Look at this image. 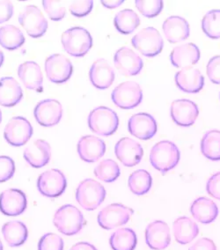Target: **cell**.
<instances>
[{
    "mask_svg": "<svg viewBox=\"0 0 220 250\" xmlns=\"http://www.w3.org/2000/svg\"><path fill=\"white\" fill-rule=\"evenodd\" d=\"M134 213L131 208L121 204H112L106 206L98 214V224L106 230L121 227L129 222Z\"/></svg>",
    "mask_w": 220,
    "mask_h": 250,
    "instance_id": "obj_9",
    "label": "cell"
},
{
    "mask_svg": "<svg viewBox=\"0 0 220 250\" xmlns=\"http://www.w3.org/2000/svg\"><path fill=\"white\" fill-rule=\"evenodd\" d=\"M109 243L113 250H134L138 238L132 229L120 228L111 234Z\"/></svg>",
    "mask_w": 220,
    "mask_h": 250,
    "instance_id": "obj_31",
    "label": "cell"
},
{
    "mask_svg": "<svg viewBox=\"0 0 220 250\" xmlns=\"http://www.w3.org/2000/svg\"><path fill=\"white\" fill-rule=\"evenodd\" d=\"M45 72L51 82L63 84L72 77L73 66L67 58L61 54H54L46 59Z\"/></svg>",
    "mask_w": 220,
    "mask_h": 250,
    "instance_id": "obj_11",
    "label": "cell"
},
{
    "mask_svg": "<svg viewBox=\"0 0 220 250\" xmlns=\"http://www.w3.org/2000/svg\"><path fill=\"white\" fill-rule=\"evenodd\" d=\"M2 233L5 241L12 248L21 246L26 242L28 235L26 225L19 220H12L2 228Z\"/></svg>",
    "mask_w": 220,
    "mask_h": 250,
    "instance_id": "obj_30",
    "label": "cell"
},
{
    "mask_svg": "<svg viewBox=\"0 0 220 250\" xmlns=\"http://www.w3.org/2000/svg\"><path fill=\"white\" fill-rule=\"evenodd\" d=\"M1 122H2V112L0 110V124H1Z\"/></svg>",
    "mask_w": 220,
    "mask_h": 250,
    "instance_id": "obj_51",
    "label": "cell"
},
{
    "mask_svg": "<svg viewBox=\"0 0 220 250\" xmlns=\"http://www.w3.org/2000/svg\"><path fill=\"white\" fill-rule=\"evenodd\" d=\"M62 44L69 55L81 58L90 50L93 46V38L90 33L84 27H72L63 32Z\"/></svg>",
    "mask_w": 220,
    "mask_h": 250,
    "instance_id": "obj_3",
    "label": "cell"
},
{
    "mask_svg": "<svg viewBox=\"0 0 220 250\" xmlns=\"http://www.w3.org/2000/svg\"><path fill=\"white\" fill-rule=\"evenodd\" d=\"M5 139L13 146H21L31 139L33 127L22 116H15L8 122L5 128Z\"/></svg>",
    "mask_w": 220,
    "mask_h": 250,
    "instance_id": "obj_12",
    "label": "cell"
},
{
    "mask_svg": "<svg viewBox=\"0 0 220 250\" xmlns=\"http://www.w3.org/2000/svg\"><path fill=\"white\" fill-rule=\"evenodd\" d=\"M114 24L119 33L123 35H130L140 26V17L131 9L121 10L116 14Z\"/></svg>",
    "mask_w": 220,
    "mask_h": 250,
    "instance_id": "obj_32",
    "label": "cell"
},
{
    "mask_svg": "<svg viewBox=\"0 0 220 250\" xmlns=\"http://www.w3.org/2000/svg\"><path fill=\"white\" fill-rule=\"evenodd\" d=\"M119 118L116 112L107 107H98L88 116V125L92 131L100 136H111L117 131Z\"/></svg>",
    "mask_w": 220,
    "mask_h": 250,
    "instance_id": "obj_5",
    "label": "cell"
},
{
    "mask_svg": "<svg viewBox=\"0 0 220 250\" xmlns=\"http://www.w3.org/2000/svg\"><path fill=\"white\" fill-rule=\"evenodd\" d=\"M207 193L218 200H220V172L216 173L208 180Z\"/></svg>",
    "mask_w": 220,
    "mask_h": 250,
    "instance_id": "obj_44",
    "label": "cell"
},
{
    "mask_svg": "<svg viewBox=\"0 0 220 250\" xmlns=\"http://www.w3.org/2000/svg\"><path fill=\"white\" fill-rule=\"evenodd\" d=\"M42 5L51 21H59L66 15V8L62 1L44 0L42 1Z\"/></svg>",
    "mask_w": 220,
    "mask_h": 250,
    "instance_id": "obj_39",
    "label": "cell"
},
{
    "mask_svg": "<svg viewBox=\"0 0 220 250\" xmlns=\"http://www.w3.org/2000/svg\"><path fill=\"white\" fill-rule=\"evenodd\" d=\"M207 75L214 84H220V56L210 59L207 65Z\"/></svg>",
    "mask_w": 220,
    "mask_h": 250,
    "instance_id": "obj_43",
    "label": "cell"
},
{
    "mask_svg": "<svg viewBox=\"0 0 220 250\" xmlns=\"http://www.w3.org/2000/svg\"><path fill=\"white\" fill-rule=\"evenodd\" d=\"M136 7L147 18H154L161 13L163 1L161 0H136Z\"/></svg>",
    "mask_w": 220,
    "mask_h": 250,
    "instance_id": "obj_38",
    "label": "cell"
},
{
    "mask_svg": "<svg viewBox=\"0 0 220 250\" xmlns=\"http://www.w3.org/2000/svg\"><path fill=\"white\" fill-rule=\"evenodd\" d=\"M171 117L177 125L189 127L195 124L199 115V108L196 103L189 100H176L170 108Z\"/></svg>",
    "mask_w": 220,
    "mask_h": 250,
    "instance_id": "obj_17",
    "label": "cell"
},
{
    "mask_svg": "<svg viewBox=\"0 0 220 250\" xmlns=\"http://www.w3.org/2000/svg\"><path fill=\"white\" fill-rule=\"evenodd\" d=\"M190 212L196 220L202 224H210L217 219L219 208L210 198L199 197L191 205Z\"/></svg>",
    "mask_w": 220,
    "mask_h": 250,
    "instance_id": "obj_28",
    "label": "cell"
},
{
    "mask_svg": "<svg viewBox=\"0 0 220 250\" xmlns=\"http://www.w3.org/2000/svg\"><path fill=\"white\" fill-rule=\"evenodd\" d=\"M113 103L122 109L138 107L143 100V91L134 81H126L117 85L111 94Z\"/></svg>",
    "mask_w": 220,
    "mask_h": 250,
    "instance_id": "obj_7",
    "label": "cell"
},
{
    "mask_svg": "<svg viewBox=\"0 0 220 250\" xmlns=\"http://www.w3.org/2000/svg\"><path fill=\"white\" fill-rule=\"evenodd\" d=\"M130 191L138 195L143 196L149 192L153 185V179L150 173L145 170H137L130 174L128 181Z\"/></svg>",
    "mask_w": 220,
    "mask_h": 250,
    "instance_id": "obj_35",
    "label": "cell"
},
{
    "mask_svg": "<svg viewBox=\"0 0 220 250\" xmlns=\"http://www.w3.org/2000/svg\"><path fill=\"white\" fill-rule=\"evenodd\" d=\"M137 50L147 58L156 57L163 49L164 42L160 32L154 27H145L131 39Z\"/></svg>",
    "mask_w": 220,
    "mask_h": 250,
    "instance_id": "obj_6",
    "label": "cell"
},
{
    "mask_svg": "<svg viewBox=\"0 0 220 250\" xmlns=\"http://www.w3.org/2000/svg\"><path fill=\"white\" fill-rule=\"evenodd\" d=\"M114 63L117 70L124 76H136L142 71L144 62L138 54L127 47L118 49L115 57Z\"/></svg>",
    "mask_w": 220,
    "mask_h": 250,
    "instance_id": "obj_13",
    "label": "cell"
},
{
    "mask_svg": "<svg viewBox=\"0 0 220 250\" xmlns=\"http://www.w3.org/2000/svg\"><path fill=\"white\" fill-rule=\"evenodd\" d=\"M105 197V188L93 179H85L77 188V202L85 210L97 209L103 203Z\"/></svg>",
    "mask_w": 220,
    "mask_h": 250,
    "instance_id": "obj_4",
    "label": "cell"
},
{
    "mask_svg": "<svg viewBox=\"0 0 220 250\" xmlns=\"http://www.w3.org/2000/svg\"><path fill=\"white\" fill-rule=\"evenodd\" d=\"M180 151L171 141H160L151 150L150 162L155 169L165 174L175 168L180 161Z\"/></svg>",
    "mask_w": 220,
    "mask_h": 250,
    "instance_id": "obj_1",
    "label": "cell"
},
{
    "mask_svg": "<svg viewBox=\"0 0 220 250\" xmlns=\"http://www.w3.org/2000/svg\"><path fill=\"white\" fill-rule=\"evenodd\" d=\"M106 152V145L102 139L95 136H84L78 143V153L82 161L94 163L99 161Z\"/></svg>",
    "mask_w": 220,
    "mask_h": 250,
    "instance_id": "obj_20",
    "label": "cell"
},
{
    "mask_svg": "<svg viewBox=\"0 0 220 250\" xmlns=\"http://www.w3.org/2000/svg\"><path fill=\"white\" fill-rule=\"evenodd\" d=\"M65 175L59 169H50L40 174L37 180L39 192L47 197H58L66 189Z\"/></svg>",
    "mask_w": 220,
    "mask_h": 250,
    "instance_id": "obj_10",
    "label": "cell"
},
{
    "mask_svg": "<svg viewBox=\"0 0 220 250\" xmlns=\"http://www.w3.org/2000/svg\"><path fill=\"white\" fill-rule=\"evenodd\" d=\"M94 7V1L84 0V1H73L69 6V9L72 15L78 18L85 17L90 14Z\"/></svg>",
    "mask_w": 220,
    "mask_h": 250,
    "instance_id": "obj_41",
    "label": "cell"
},
{
    "mask_svg": "<svg viewBox=\"0 0 220 250\" xmlns=\"http://www.w3.org/2000/svg\"><path fill=\"white\" fill-rule=\"evenodd\" d=\"M15 173L14 161L8 156H0V183H5Z\"/></svg>",
    "mask_w": 220,
    "mask_h": 250,
    "instance_id": "obj_42",
    "label": "cell"
},
{
    "mask_svg": "<svg viewBox=\"0 0 220 250\" xmlns=\"http://www.w3.org/2000/svg\"><path fill=\"white\" fill-rule=\"evenodd\" d=\"M175 83L185 93L197 94L203 87L204 78L198 69L189 66L176 73Z\"/></svg>",
    "mask_w": 220,
    "mask_h": 250,
    "instance_id": "obj_21",
    "label": "cell"
},
{
    "mask_svg": "<svg viewBox=\"0 0 220 250\" xmlns=\"http://www.w3.org/2000/svg\"><path fill=\"white\" fill-rule=\"evenodd\" d=\"M162 29L171 43L180 42L189 38L190 28L188 21L179 16H171L163 23Z\"/></svg>",
    "mask_w": 220,
    "mask_h": 250,
    "instance_id": "obj_25",
    "label": "cell"
},
{
    "mask_svg": "<svg viewBox=\"0 0 220 250\" xmlns=\"http://www.w3.org/2000/svg\"><path fill=\"white\" fill-rule=\"evenodd\" d=\"M89 78L91 83L98 89H107L112 85L116 74L108 61L105 59L96 60L90 68Z\"/></svg>",
    "mask_w": 220,
    "mask_h": 250,
    "instance_id": "obj_22",
    "label": "cell"
},
{
    "mask_svg": "<svg viewBox=\"0 0 220 250\" xmlns=\"http://www.w3.org/2000/svg\"><path fill=\"white\" fill-rule=\"evenodd\" d=\"M63 241L61 237L53 232L46 233L38 243V250H63Z\"/></svg>",
    "mask_w": 220,
    "mask_h": 250,
    "instance_id": "obj_40",
    "label": "cell"
},
{
    "mask_svg": "<svg viewBox=\"0 0 220 250\" xmlns=\"http://www.w3.org/2000/svg\"></svg>",
    "mask_w": 220,
    "mask_h": 250,
    "instance_id": "obj_52",
    "label": "cell"
},
{
    "mask_svg": "<svg viewBox=\"0 0 220 250\" xmlns=\"http://www.w3.org/2000/svg\"><path fill=\"white\" fill-rule=\"evenodd\" d=\"M70 250H97L95 246L92 245L88 242H79L72 246Z\"/></svg>",
    "mask_w": 220,
    "mask_h": 250,
    "instance_id": "obj_47",
    "label": "cell"
},
{
    "mask_svg": "<svg viewBox=\"0 0 220 250\" xmlns=\"http://www.w3.org/2000/svg\"><path fill=\"white\" fill-rule=\"evenodd\" d=\"M19 22L33 38L44 36L48 29V21L36 5H27L19 15Z\"/></svg>",
    "mask_w": 220,
    "mask_h": 250,
    "instance_id": "obj_8",
    "label": "cell"
},
{
    "mask_svg": "<svg viewBox=\"0 0 220 250\" xmlns=\"http://www.w3.org/2000/svg\"><path fill=\"white\" fill-rule=\"evenodd\" d=\"M115 153L123 166L131 167L138 165L141 161L144 155V149L135 140L130 138H123L116 145Z\"/></svg>",
    "mask_w": 220,
    "mask_h": 250,
    "instance_id": "obj_16",
    "label": "cell"
},
{
    "mask_svg": "<svg viewBox=\"0 0 220 250\" xmlns=\"http://www.w3.org/2000/svg\"><path fill=\"white\" fill-rule=\"evenodd\" d=\"M14 14V5L6 0H0V24L9 21Z\"/></svg>",
    "mask_w": 220,
    "mask_h": 250,
    "instance_id": "obj_45",
    "label": "cell"
},
{
    "mask_svg": "<svg viewBox=\"0 0 220 250\" xmlns=\"http://www.w3.org/2000/svg\"><path fill=\"white\" fill-rule=\"evenodd\" d=\"M36 122L44 127L58 125L63 115V107L57 100L47 99L36 105L34 111Z\"/></svg>",
    "mask_w": 220,
    "mask_h": 250,
    "instance_id": "obj_14",
    "label": "cell"
},
{
    "mask_svg": "<svg viewBox=\"0 0 220 250\" xmlns=\"http://www.w3.org/2000/svg\"><path fill=\"white\" fill-rule=\"evenodd\" d=\"M4 60H5L4 54H3V52H2L1 49H0V67L2 66V64H3V62H4Z\"/></svg>",
    "mask_w": 220,
    "mask_h": 250,
    "instance_id": "obj_49",
    "label": "cell"
},
{
    "mask_svg": "<svg viewBox=\"0 0 220 250\" xmlns=\"http://www.w3.org/2000/svg\"><path fill=\"white\" fill-rule=\"evenodd\" d=\"M0 250H3V244H2L1 240H0Z\"/></svg>",
    "mask_w": 220,
    "mask_h": 250,
    "instance_id": "obj_50",
    "label": "cell"
},
{
    "mask_svg": "<svg viewBox=\"0 0 220 250\" xmlns=\"http://www.w3.org/2000/svg\"><path fill=\"white\" fill-rule=\"evenodd\" d=\"M124 1L123 0H112V1H105V0H102L101 1V4L105 6V7H107V8H109V9H114V8H117L118 6H120V5L123 3Z\"/></svg>",
    "mask_w": 220,
    "mask_h": 250,
    "instance_id": "obj_48",
    "label": "cell"
},
{
    "mask_svg": "<svg viewBox=\"0 0 220 250\" xmlns=\"http://www.w3.org/2000/svg\"><path fill=\"white\" fill-rule=\"evenodd\" d=\"M27 197L25 193L10 188L0 194V211L6 216L22 214L27 208Z\"/></svg>",
    "mask_w": 220,
    "mask_h": 250,
    "instance_id": "obj_18",
    "label": "cell"
},
{
    "mask_svg": "<svg viewBox=\"0 0 220 250\" xmlns=\"http://www.w3.org/2000/svg\"><path fill=\"white\" fill-rule=\"evenodd\" d=\"M189 250H217L214 241L208 238H202L189 248Z\"/></svg>",
    "mask_w": 220,
    "mask_h": 250,
    "instance_id": "obj_46",
    "label": "cell"
},
{
    "mask_svg": "<svg viewBox=\"0 0 220 250\" xmlns=\"http://www.w3.org/2000/svg\"><path fill=\"white\" fill-rule=\"evenodd\" d=\"M18 75L27 89L39 93L43 91V77L38 63L34 61L23 62L19 66Z\"/></svg>",
    "mask_w": 220,
    "mask_h": 250,
    "instance_id": "obj_24",
    "label": "cell"
},
{
    "mask_svg": "<svg viewBox=\"0 0 220 250\" xmlns=\"http://www.w3.org/2000/svg\"><path fill=\"white\" fill-rule=\"evenodd\" d=\"M200 59V50L194 43L180 45L173 49L170 54L172 64L177 68H186L198 63Z\"/></svg>",
    "mask_w": 220,
    "mask_h": 250,
    "instance_id": "obj_26",
    "label": "cell"
},
{
    "mask_svg": "<svg viewBox=\"0 0 220 250\" xmlns=\"http://www.w3.org/2000/svg\"><path fill=\"white\" fill-rule=\"evenodd\" d=\"M25 42V36L18 27L14 25H5L0 27V45L8 49L15 50Z\"/></svg>",
    "mask_w": 220,
    "mask_h": 250,
    "instance_id": "obj_33",
    "label": "cell"
},
{
    "mask_svg": "<svg viewBox=\"0 0 220 250\" xmlns=\"http://www.w3.org/2000/svg\"><path fill=\"white\" fill-rule=\"evenodd\" d=\"M128 130L136 138L148 140L153 139L157 133V122L150 114L139 113L130 117L128 122Z\"/></svg>",
    "mask_w": 220,
    "mask_h": 250,
    "instance_id": "obj_15",
    "label": "cell"
},
{
    "mask_svg": "<svg viewBox=\"0 0 220 250\" xmlns=\"http://www.w3.org/2000/svg\"><path fill=\"white\" fill-rule=\"evenodd\" d=\"M173 229L175 240L181 245L190 243L199 233L198 224L187 217H180L176 219L173 225Z\"/></svg>",
    "mask_w": 220,
    "mask_h": 250,
    "instance_id": "obj_29",
    "label": "cell"
},
{
    "mask_svg": "<svg viewBox=\"0 0 220 250\" xmlns=\"http://www.w3.org/2000/svg\"><path fill=\"white\" fill-rule=\"evenodd\" d=\"M53 223L61 233L67 236H73L81 232L85 221L82 212L77 207L66 205L60 207L56 211Z\"/></svg>",
    "mask_w": 220,
    "mask_h": 250,
    "instance_id": "obj_2",
    "label": "cell"
},
{
    "mask_svg": "<svg viewBox=\"0 0 220 250\" xmlns=\"http://www.w3.org/2000/svg\"><path fill=\"white\" fill-rule=\"evenodd\" d=\"M202 153L211 161H220V131L212 130L206 132L201 141Z\"/></svg>",
    "mask_w": 220,
    "mask_h": 250,
    "instance_id": "obj_34",
    "label": "cell"
},
{
    "mask_svg": "<svg viewBox=\"0 0 220 250\" xmlns=\"http://www.w3.org/2000/svg\"><path fill=\"white\" fill-rule=\"evenodd\" d=\"M145 241L152 250L166 249L171 243L170 229L168 225L161 220H155L149 224L145 229Z\"/></svg>",
    "mask_w": 220,
    "mask_h": 250,
    "instance_id": "obj_19",
    "label": "cell"
},
{
    "mask_svg": "<svg viewBox=\"0 0 220 250\" xmlns=\"http://www.w3.org/2000/svg\"><path fill=\"white\" fill-rule=\"evenodd\" d=\"M22 98V88L15 79L5 77L0 80V105L4 107H14Z\"/></svg>",
    "mask_w": 220,
    "mask_h": 250,
    "instance_id": "obj_27",
    "label": "cell"
},
{
    "mask_svg": "<svg viewBox=\"0 0 220 250\" xmlns=\"http://www.w3.org/2000/svg\"><path fill=\"white\" fill-rule=\"evenodd\" d=\"M95 176L105 183H113L120 176V167L113 160L101 161L95 167Z\"/></svg>",
    "mask_w": 220,
    "mask_h": 250,
    "instance_id": "obj_36",
    "label": "cell"
},
{
    "mask_svg": "<svg viewBox=\"0 0 220 250\" xmlns=\"http://www.w3.org/2000/svg\"><path fill=\"white\" fill-rule=\"evenodd\" d=\"M51 149L48 142L42 139L34 141L31 146L24 151V158L29 165L36 168H40L50 161Z\"/></svg>",
    "mask_w": 220,
    "mask_h": 250,
    "instance_id": "obj_23",
    "label": "cell"
},
{
    "mask_svg": "<svg viewBox=\"0 0 220 250\" xmlns=\"http://www.w3.org/2000/svg\"><path fill=\"white\" fill-rule=\"evenodd\" d=\"M203 33L211 39L220 38V10H211L202 18Z\"/></svg>",
    "mask_w": 220,
    "mask_h": 250,
    "instance_id": "obj_37",
    "label": "cell"
}]
</instances>
